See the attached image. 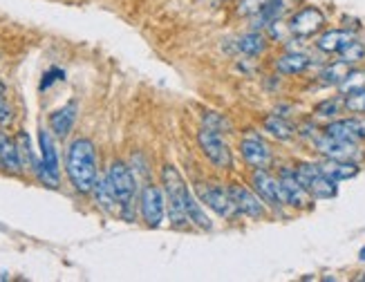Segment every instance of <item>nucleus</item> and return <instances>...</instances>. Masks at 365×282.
Returning <instances> with one entry per match:
<instances>
[{
	"instance_id": "nucleus-1",
	"label": "nucleus",
	"mask_w": 365,
	"mask_h": 282,
	"mask_svg": "<svg viewBox=\"0 0 365 282\" xmlns=\"http://www.w3.org/2000/svg\"><path fill=\"white\" fill-rule=\"evenodd\" d=\"M66 172L72 188L81 195H90L99 175V155L94 141L88 137H78L68 146L66 152Z\"/></svg>"
},
{
	"instance_id": "nucleus-2",
	"label": "nucleus",
	"mask_w": 365,
	"mask_h": 282,
	"mask_svg": "<svg viewBox=\"0 0 365 282\" xmlns=\"http://www.w3.org/2000/svg\"><path fill=\"white\" fill-rule=\"evenodd\" d=\"M162 188L166 195V211L168 219L175 229H188L190 219L186 213V202L190 197V188L186 186L182 172L175 166H164L162 168Z\"/></svg>"
},
{
	"instance_id": "nucleus-3",
	"label": "nucleus",
	"mask_w": 365,
	"mask_h": 282,
	"mask_svg": "<svg viewBox=\"0 0 365 282\" xmlns=\"http://www.w3.org/2000/svg\"><path fill=\"white\" fill-rule=\"evenodd\" d=\"M106 175L119 202V217H123L125 222H133L137 209V177L133 168L123 162H113Z\"/></svg>"
},
{
	"instance_id": "nucleus-4",
	"label": "nucleus",
	"mask_w": 365,
	"mask_h": 282,
	"mask_svg": "<svg viewBox=\"0 0 365 282\" xmlns=\"http://www.w3.org/2000/svg\"><path fill=\"white\" fill-rule=\"evenodd\" d=\"M296 175L298 179L303 182V186L309 191V195L314 199H331L339 195V186L334 179H329L321 164H314V162H300L296 168Z\"/></svg>"
},
{
	"instance_id": "nucleus-5",
	"label": "nucleus",
	"mask_w": 365,
	"mask_h": 282,
	"mask_svg": "<svg viewBox=\"0 0 365 282\" xmlns=\"http://www.w3.org/2000/svg\"><path fill=\"white\" fill-rule=\"evenodd\" d=\"M197 195L200 202L204 204V209H211L217 217L222 219H235L240 215L235 207V199L231 195V188L222 186V184H200L197 186Z\"/></svg>"
},
{
	"instance_id": "nucleus-6",
	"label": "nucleus",
	"mask_w": 365,
	"mask_h": 282,
	"mask_svg": "<svg viewBox=\"0 0 365 282\" xmlns=\"http://www.w3.org/2000/svg\"><path fill=\"white\" fill-rule=\"evenodd\" d=\"M197 144L202 155L209 160L217 170H231L233 168V152L227 144V139L222 137V132L204 128L197 132Z\"/></svg>"
},
{
	"instance_id": "nucleus-7",
	"label": "nucleus",
	"mask_w": 365,
	"mask_h": 282,
	"mask_svg": "<svg viewBox=\"0 0 365 282\" xmlns=\"http://www.w3.org/2000/svg\"><path fill=\"white\" fill-rule=\"evenodd\" d=\"M38 146H41V164L34 175L50 188H56L61 179V164H58V152H56L52 130H43V128L38 130Z\"/></svg>"
},
{
	"instance_id": "nucleus-8",
	"label": "nucleus",
	"mask_w": 365,
	"mask_h": 282,
	"mask_svg": "<svg viewBox=\"0 0 365 282\" xmlns=\"http://www.w3.org/2000/svg\"><path fill=\"white\" fill-rule=\"evenodd\" d=\"M139 211H141V219L150 226L157 229L162 226L164 215H166V195L164 188L155 186V184H146L139 191Z\"/></svg>"
},
{
	"instance_id": "nucleus-9",
	"label": "nucleus",
	"mask_w": 365,
	"mask_h": 282,
	"mask_svg": "<svg viewBox=\"0 0 365 282\" xmlns=\"http://www.w3.org/2000/svg\"><path fill=\"white\" fill-rule=\"evenodd\" d=\"M278 182H280V188H282V195H284V204L292 209H309L314 197L309 195V191L303 186V182L298 179L296 170L289 168V166H282L280 172H278Z\"/></svg>"
},
{
	"instance_id": "nucleus-10",
	"label": "nucleus",
	"mask_w": 365,
	"mask_h": 282,
	"mask_svg": "<svg viewBox=\"0 0 365 282\" xmlns=\"http://www.w3.org/2000/svg\"><path fill=\"white\" fill-rule=\"evenodd\" d=\"M251 186H253V191L258 193V197L267 204V209L282 211L284 207H287V204H284V195H282L278 177H274L269 170H264V168L253 170Z\"/></svg>"
},
{
	"instance_id": "nucleus-11",
	"label": "nucleus",
	"mask_w": 365,
	"mask_h": 282,
	"mask_svg": "<svg viewBox=\"0 0 365 282\" xmlns=\"http://www.w3.org/2000/svg\"><path fill=\"white\" fill-rule=\"evenodd\" d=\"M314 148L319 155H323L325 160H343V162H356L361 160V150L359 144H352V141H341L334 137H327L325 132L316 135L314 139Z\"/></svg>"
},
{
	"instance_id": "nucleus-12",
	"label": "nucleus",
	"mask_w": 365,
	"mask_h": 282,
	"mask_svg": "<svg viewBox=\"0 0 365 282\" xmlns=\"http://www.w3.org/2000/svg\"><path fill=\"white\" fill-rule=\"evenodd\" d=\"M289 34L298 38H312L325 29V14L319 7H303L289 19Z\"/></svg>"
},
{
	"instance_id": "nucleus-13",
	"label": "nucleus",
	"mask_w": 365,
	"mask_h": 282,
	"mask_svg": "<svg viewBox=\"0 0 365 282\" xmlns=\"http://www.w3.org/2000/svg\"><path fill=\"white\" fill-rule=\"evenodd\" d=\"M231 195L235 199V207L240 211V215L251 217V219H262L267 215V204L258 197V193L253 188L245 184H231Z\"/></svg>"
},
{
	"instance_id": "nucleus-14",
	"label": "nucleus",
	"mask_w": 365,
	"mask_h": 282,
	"mask_svg": "<svg viewBox=\"0 0 365 282\" xmlns=\"http://www.w3.org/2000/svg\"><path fill=\"white\" fill-rule=\"evenodd\" d=\"M240 155H242L245 164L251 166L253 170H258V168L269 170V166H272V162H274L272 148H269V144L264 139H260L256 135L240 141Z\"/></svg>"
},
{
	"instance_id": "nucleus-15",
	"label": "nucleus",
	"mask_w": 365,
	"mask_h": 282,
	"mask_svg": "<svg viewBox=\"0 0 365 282\" xmlns=\"http://www.w3.org/2000/svg\"><path fill=\"white\" fill-rule=\"evenodd\" d=\"M323 132H325L327 137H334V139H341V141H352V144H361V141L365 139L363 121L356 119V117L327 121V125L323 128Z\"/></svg>"
},
{
	"instance_id": "nucleus-16",
	"label": "nucleus",
	"mask_w": 365,
	"mask_h": 282,
	"mask_svg": "<svg viewBox=\"0 0 365 282\" xmlns=\"http://www.w3.org/2000/svg\"><path fill=\"white\" fill-rule=\"evenodd\" d=\"M76 117H78V103L76 101H70L63 108L54 110V113L50 115V130H52V135L58 137V139H66L72 132V128H74Z\"/></svg>"
},
{
	"instance_id": "nucleus-17",
	"label": "nucleus",
	"mask_w": 365,
	"mask_h": 282,
	"mask_svg": "<svg viewBox=\"0 0 365 282\" xmlns=\"http://www.w3.org/2000/svg\"><path fill=\"white\" fill-rule=\"evenodd\" d=\"M354 41V34L350 29H327L316 41V47L325 54H341L347 45Z\"/></svg>"
},
{
	"instance_id": "nucleus-18",
	"label": "nucleus",
	"mask_w": 365,
	"mask_h": 282,
	"mask_svg": "<svg viewBox=\"0 0 365 282\" xmlns=\"http://www.w3.org/2000/svg\"><path fill=\"white\" fill-rule=\"evenodd\" d=\"M90 195H94V204H97V207L103 213H108V215H119V202H117V195L113 191V186H110V182H108V175H103V177L97 179V184H94Z\"/></svg>"
},
{
	"instance_id": "nucleus-19",
	"label": "nucleus",
	"mask_w": 365,
	"mask_h": 282,
	"mask_svg": "<svg viewBox=\"0 0 365 282\" xmlns=\"http://www.w3.org/2000/svg\"><path fill=\"white\" fill-rule=\"evenodd\" d=\"M321 168L323 172L329 177V179H334L336 184L339 182H347V179H352L359 175V164L356 162H343V160H323L321 162Z\"/></svg>"
},
{
	"instance_id": "nucleus-20",
	"label": "nucleus",
	"mask_w": 365,
	"mask_h": 282,
	"mask_svg": "<svg viewBox=\"0 0 365 282\" xmlns=\"http://www.w3.org/2000/svg\"><path fill=\"white\" fill-rule=\"evenodd\" d=\"M307 68H309V56L303 52H284L282 56L276 58V70L287 76L303 74Z\"/></svg>"
},
{
	"instance_id": "nucleus-21",
	"label": "nucleus",
	"mask_w": 365,
	"mask_h": 282,
	"mask_svg": "<svg viewBox=\"0 0 365 282\" xmlns=\"http://www.w3.org/2000/svg\"><path fill=\"white\" fill-rule=\"evenodd\" d=\"M262 125H264V130L272 135L274 139H278V141H292L296 137L294 123L287 121L284 117H280V115H269V117H264Z\"/></svg>"
},
{
	"instance_id": "nucleus-22",
	"label": "nucleus",
	"mask_w": 365,
	"mask_h": 282,
	"mask_svg": "<svg viewBox=\"0 0 365 282\" xmlns=\"http://www.w3.org/2000/svg\"><path fill=\"white\" fill-rule=\"evenodd\" d=\"M16 148H19V155H21V162H23V168L29 170V172H36L38 164H41V155L34 152V146H31V139L25 130H19L16 135Z\"/></svg>"
},
{
	"instance_id": "nucleus-23",
	"label": "nucleus",
	"mask_w": 365,
	"mask_h": 282,
	"mask_svg": "<svg viewBox=\"0 0 365 282\" xmlns=\"http://www.w3.org/2000/svg\"><path fill=\"white\" fill-rule=\"evenodd\" d=\"M284 14V0H264L262 9L256 14V29L274 27Z\"/></svg>"
},
{
	"instance_id": "nucleus-24",
	"label": "nucleus",
	"mask_w": 365,
	"mask_h": 282,
	"mask_svg": "<svg viewBox=\"0 0 365 282\" xmlns=\"http://www.w3.org/2000/svg\"><path fill=\"white\" fill-rule=\"evenodd\" d=\"M237 50L247 56H260L267 50V38L260 31H249L240 41H237Z\"/></svg>"
},
{
	"instance_id": "nucleus-25",
	"label": "nucleus",
	"mask_w": 365,
	"mask_h": 282,
	"mask_svg": "<svg viewBox=\"0 0 365 282\" xmlns=\"http://www.w3.org/2000/svg\"><path fill=\"white\" fill-rule=\"evenodd\" d=\"M343 97H334V99H325L319 105L314 108V117L316 119H325V121H334L339 119V115L343 113Z\"/></svg>"
},
{
	"instance_id": "nucleus-26",
	"label": "nucleus",
	"mask_w": 365,
	"mask_h": 282,
	"mask_svg": "<svg viewBox=\"0 0 365 282\" xmlns=\"http://www.w3.org/2000/svg\"><path fill=\"white\" fill-rule=\"evenodd\" d=\"M352 68L347 66V63H343V61H336V63H331V66H327L323 72H321V83H325V85H341V81L347 76V72H350Z\"/></svg>"
},
{
	"instance_id": "nucleus-27",
	"label": "nucleus",
	"mask_w": 365,
	"mask_h": 282,
	"mask_svg": "<svg viewBox=\"0 0 365 282\" xmlns=\"http://www.w3.org/2000/svg\"><path fill=\"white\" fill-rule=\"evenodd\" d=\"M16 119V113H14V105L9 101V90L5 85V81H0V130L3 128H9Z\"/></svg>"
},
{
	"instance_id": "nucleus-28",
	"label": "nucleus",
	"mask_w": 365,
	"mask_h": 282,
	"mask_svg": "<svg viewBox=\"0 0 365 282\" xmlns=\"http://www.w3.org/2000/svg\"><path fill=\"white\" fill-rule=\"evenodd\" d=\"M359 90H365V70H350L347 72V76L341 81L339 85V92L341 97H345V94H352V92H359Z\"/></svg>"
},
{
	"instance_id": "nucleus-29",
	"label": "nucleus",
	"mask_w": 365,
	"mask_h": 282,
	"mask_svg": "<svg viewBox=\"0 0 365 282\" xmlns=\"http://www.w3.org/2000/svg\"><path fill=\"white\" fill-rule=\"evenodd\" d=\"M339 56H341V61H343V63H347V66H350V68H354L359 61H363V58H365V45H363V43H359V41L354 38V41H352L350 45H347Z\"/></svg>"
},
{
	"instance_id": "nucleus-30",
	"label": "nucleus",
	"mask_w": 365,
	"mask_h": 282,
	"mask_svg": "<svg viewBox=\"0 0 365 282\" xmlns=\"http://www.w3.org/2000/svg\"><path fill=\"white\" fill-rule=\"evenodd\" d=\"M343 108L352 115H365V90L345 94L343 97Z\"/></svg>"
},
{
	"instance_id": "nucleus-31",
	"label": "nucleus",
	"mask_w": 365,
	"mask_h": 282,
	"mask_svg": "<svg viewBox=\"0 0 365 282\" xmlns=\"http://www.w3.org/2000/svg\"><path fill=\"white\" fill-rule=\"evenodd\" d=\"M204 128H211V130L222 132V130H229L231 123L225 117H222V115H217V113H206L204 115Z\"/></svg>"
},
{
	"instance_id": "nucleus-32",
	"label": "nucleus",
	"mask_w": 365,
	"mask_h": 282,
	"mask_svg": "<svg viewBox=\"0 0 365 282\" xmlns=\"http://www.w3.org/2000/svg\"><path fill=\"white\" fill-rule=\"evenodd\" d=\"M262 5H264V0H240V14H245V16H256L260 9H262Z\"/></svg>"
},
{
	"instance_id": "nucleus-33",
	"label": "nucleus",
	"mask_w": 365,
	"mask_h": 282,
	"mask_svg": "<svg viewBox=\"0 0 365 282\" xmlns=\"http://www.w3.org/2000/svg\"><path fill=\"white\" fill-rule=\"evenodd\" d=\"M63 70H58V68H52L50 72H45V76H43V81H41V90H47V88H52L56 81H63Z\"/></svg>"
},
{
	"instance_id": "nucleus-34",
	"label": "nucleus",
	"mask_w": 365,
	"mask_h": 282,
	"mask_svg": "<svg viewBox=\"0 0 365 282\" xmlns=\"http://www.w3.org/2000/svg\"><path fill=\"white\" fill-rule=\"evenodd\" d=\"M359 260H361V262H365V246L359 251Z\"/></svg>"
},
{
	"instance_id": "nucleus-35",
	"label": "nucleus",
	"mask_w": 365,
	"mask_h": 282,
	"mask_svg": "<svg viewBox=\"0 0 365 282\" xmlns=\"http://www.w3.org/2000/svg\"><path fill=\"white\" fill-rule=\"evenodd\" d=\"M361 121H363V128H365V117H363V119H361Z\"/></svg>"
},
{
	"instance_id": "nucleus-36",
	"label": "nucleus",
	"mask_w": 365,
	"mask_h": 282,
	"mask_svg": "<svg viewBox=\"0 0 365 282\" xmlns=\"http://www.w3.org/2000/svg\"><path fill=\"white\" fill-rule=\"evenodd\" d=\"M359 280H365V273H363V276H361V278H359Z\"/></svg>"
}]
</instances>
